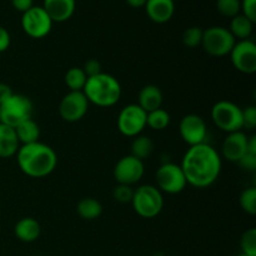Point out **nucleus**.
Here are the masks:
<instances>
[{
    "instance_id": "obj_1",
    "label": "nucleus",
    "mask_w": 256,
    "mask_h": 256,
    "mask_svg": "<svg viewBox=\"0 0 256 256\" xmlns=\"http://www.w3.org/2000/svg\"><path fill=\"white\" fill-rule=\"evenodd\" d=\"M182 169L186 184L204 189L214 184L222 172V159L216 150L209 144L194 145L185 152Z\"/></svg>"
},
{
    "instance_id": "obj_2",
    "label": "nucleus",
    "mask_w": 256,
    "mask_h": 256,
    "mask_svg": "<svg viewBox=\"0 0 256 256\" xmlns=\"http://www.w3.org/2000/svg\"><path fill=\"white\" fill-rule=\"evenodd\" d=\"M18 165L30 178H44L52 174L58 164L56 152L44 142H32L19 148Z\"/></svg>"
},
{
    "instance_id": "obj_3",
    "label": "nucleus",
    "mask_w": 256,
    "mask_h": 256,
    "mask_svg": "<svg viewBox=\"0 0 256 256\" xmlns=\"http://www.w3.org/2000/svg\"><path fill=\"white\" fill-rule=\"evenodd\" d=\"M82 92L88 102L102 108L112 106L122 96V86L116 78L102 72L95 76L88 78Z\"/></svg>"
},
{
    "instance_id": "obj_4",
    "label": "nucleus",
    "mask_w": 256,
    "mask_h": 256,
    "mask_svg": "<svg viewBox=\"0 0 256 256\" xmlns=\"http://www.w3.org/2000/svg\"><path fill=\"white\" fill-rule=\"evenodd\" d=\"M132 204L139 216L152 219L162 212L164 208V198L162 192L154 185H142L134 190Z\"/></svg>"
},
{
    "instance_id": "obj_5",
    "label": "nucleus",
    "mask_w": 256,
    "mask_h": 256,
    "mask_svg": "<svg viewBox=\"0 0 256 256\" xmlns=\"http://www.w3.org/2000/svg\"><path fill=\"white\" fill-rule=\"evenodd\" d=\"M32 102L25 95L12 94L6 102L0 104V122L12 129L25 120L32 119Z\"/></svg>"
},
{
    "instance_id": "obj_6",
    "label": "nucleus",
    "mask_w": 256,
    "mask_h": 256,
    "mask_svg": "<svg viewBox=\"0 0 256 256\" xmlns=\"http://www.w3.org/2000/svg\"><path fill=\"white\" fill-rule=\"evenodd\" d=\"M212 119L219 129L228 134L242 129V109L228 100L218 102L212 106Z\"/></svg>"
},
{
    "instance_id": "obj_7",
    "label": "nucleus",
    "mask_w": 256,
    "mask_h": 256,
    "mask_svg": "<svg viewBox=\"0 0 256 256\" xmlns=\"http://www.w3.org/2000/svg\"><path fill=\"white\" fill-rule=\"evenodd\" d=\"M236 39L229 29L222 26H212L202 32V46L212 56L229 55L234 48Z\"/></svg>"
},
{
    "instance_id": "obj_8",
    "label": "nucleus",
    "mask_w": 256,
    "mask_h": 256,
    "mask_svg": "<svg viewBox=\"0 0 256 256\" xmlns=\"http://www.w3.org/2000/svg\"><path fill=\"white\" fill-rule=\"evenodd\" d=\"M158 189L166 194H179L186 186V179L180 165L165 162L158 169L156 175Z\"/></svg>"
},
{
    "instance_id": "obj_9",
    "label": "nucleus",
    "mask_w": 256,
    "mask_h": 256,
    "mask_svg": "<svg viewBox=\"0 0 256 256\" xmlns=\"http://www.w3.org/2000/svg\"><path fill=\"white\" fill-rule=\"evenodd\" d=\"M22 30L34 39H42L46 36L52 26V20L42 6H32L28 12H22Z\"/></svg>"
},
{
    "instance_id": "obj_10",
    "label": "nucleus",
    "mask_w": 256,
    "mask_h": 256,
    "mask_svg": "<svg viewBox=\"0 0 256 256\" xmlns=\"http://www.w3.org/2000/svg\"><path fill=\"white\" fill-rule=\"evenodd\" d=\"M146 126V112L138 104L126 105L118 118V129L122 135L135 138Z\"/></svg>"
},
{
    "instance_id": "obj_11",
    "label": "nucleus",
    "mask_w": 256,
    "mask_h": 256,
    "mask_svg": "<svg viewBox=\"0 0 256 256\" xmlns=\"http://www.w3.org/2000/svg\"><path fill=\"white\" fill-rule=\"evenodd\" d=\"M232 62L236 70L244 74H254L256 72V45L246 39L235 42L230 52Z\"/></svg>"
},
{
    "instance_id": "obj_12",
    "label": "nucleus",
    "mask_w": 256,
    "mask_h": 256,
    "mask_svg": "<svg viewBox=\"0 0 256 256\" xmlns=\"http://www.w3.org/2000/svg\"><path fill=\"white\" fill-rule=\"evenodd\" d=\"M89 109V102L82 92H70L62 99L59 114L68 122H76L85 116Z\"/></svg>"
},
{
    "instance_id": "obj_13",
    "label": "nucleus",
    "mask_w": 256,
    "mask_h": 256,
    "mask_svg": "<svg viewBox=\"0 0 256 256\" xmlns=\"http://www.w3.org/2000/svg\"><path fill=\"white\" fill-rule=\"evenodd\" d=\"M145 168L142 160L136 159L132 155H126L122 156L115 165L114 178L118 184L132 186L142 180Z\"/></svg>"
},
{
    "instance_id": "obj_14",
    "label": "nucleus",
    "mask_w": 256,
    "mask_h": 256,
    "mask_svg": "<svg viewBox=\"0 0 256 256\" xmlns=\"http://www.w3.org/2000/svg\"><path fill=\"white\" fill-rule=\"evenodd\" d=\"M180 136L190 146L204 144L208 135L206 124L204 119L196 114L185 115L179 125Z\"/></svg>"
},
{
    "instance_id": "obj_15",
    "label": "nucleus",
    "mask_w": 256,
    "mask_h": 256,
    "mask_svg": "<svg viewBox=\"0 0 256 256\" xmlns=\"http://www.w3.org/2000/svg\"><path fill=\"white\" fill-rule=\"evenodd\" d=\"M248 138L249 136L242 130L228 134L222 146V152L225 159L232 162H239L246 154Z\"/></svg>"
},
{
    "instance_id": "obj_16",
    "label": "nucleus",
    "mask_w": 256,
    "mask_h": 256,
    "mask_svg": "<svg viewBox=\"0 0 256 256\" xmlns=\"http://www.w3.org/2000/svg\"><path fill=\"white\" fill-rule=\"evenodd\" d=\"M145 8L148 16L158 24L169 22L175 12L174 0H148Z\"/></svg>"
},
{
    "instance_id": "obj_17",
    "label": "nucleus",
    "mask_w": 256,
    "mask_h": 256,
    "mask_svg": "<svg viewBox=\"0 0 256 256\" xmlns=\"http://www.w3.org/2000/svg\"><path fill=\"white\" fill-rule=\"evenodd\" d=\"M44 10L52 22H62L72 16L75 12V0H44Z\"/></svg>"
},
{
    "instance_id": "obj_18",
    "label": "nucleus",
    "mask_w": 256,
    "mask_h": 256,
    "mask_svg": "<svg viewBox=\"0 0 256 256\" xmlns=\"http://www.w3.org/2000/svg\"><path fill=\"white\" fill-rule=\"evenodd\" d=\"M162 92L156 85H146L139 92V105L145 112H150L162 108Z\"/></svg>"
},
{
    "instance_id": "obj_19",
    "label": "nucleus",
    "mask_w": 256,
    "mask_h": 256,
    "mask_svg": "<svg viewBox=\"0 0 256 256\" xmlns=\"http://www.w3.org/2000/svg\"><path fill=\"white\" fill-rule=\"evenodd\" d=\"M15 236L24 242H32L40 236L42 228L40 224L32 218H22L15 224Z\"/></svg>"
},
{
    "instance_id": "obj_20",
    "label": "nucleus",
    "mask_w": 256,
    "mask_h": 256,
    "mask_svg": "<svg viewBox=\"0 0 256 256\" xmlns=\"http://www.w3.org/2000/svg\"><path fill=\"white\" fill-rule=\"evenodd\" d=\"M19 145L15 129L0 122V158H10L15 155L19 150Z\"/></svg>"
},
{
    "instance_id": "obj_21",
    "label": "nucleus",
    "mask_w": 256,
    "mask_h": 256,
    "mask_svg": "<svg viewBox=\"0 0 256 256\" xmlns=\"http://www.w3.org/2000/svg\"><path fill=\"white\" fill-rule=\"evenodd\" d=\"M15 132L19 142L22 145L32 144V142H39L40 138V128L32 119H28L22 122V124L15 128Z\"/></svg>"
},
{
    "instance_id": "obj_22",
    "label": "nucleus",
    "mask_w": 256,
    "mask_h": 256,
    "mask_svg": "<svg viewBox=\"0 0 256 256\" xmlns=\"http://www.w3.org/2000/svg\"><path fill=\"white\" fill-rule=\"evenodd\" d=\"M76 212L79 216L84 220H95L102 215V206L96 199L92 198H85L78 202Z\"/></svg>"
},
{
    "instance_id": "obj_23",
    "label": "nucleus",
    "mask_w": 256,
    "mask_h": 256,
    "mask_svg": "<svg viewBox=\"0 0 256 256\" xmlns=\"http://www.w3.org/2000/svg\"><path fill=\"white\" fill-rule=\"evenodd\" d=\"M252 26H254V22L252 20H249L242 14H239L236 16L232 18L229 30L235 39L238 38L240 40H246L252 35Z\"/></svg>"
},
{
    "instance_id": "obj_24",
    "label": "nucleus",
    "mask_w": 256,
    "mask_h": 256,
    "mask_svg": "<svg viewBox=\"0 0 256 256\" xmlns=\"http://www.w3.org/2000/svg\"><path fill=\"white\" fill-rule=\"evenodd\" d=\"M152 150H154V142H152V140L149 136H140V135H138L132 140V155L136 158V159L144 162L145 159H148L152 155Z\"/></svg>"
},
{
    "instance_id": "obj_25",
    "label": "nucleus",
    "mask_w": 256,
    "mask_h": 256,
    "mask_svg": "<svg viewBox=\"0 0 256 256\" xmlns=\"http://www.w3.org/2000/svg\"><path fill=\"white\" fill-rule=\"evenodd\" d=\"M86 80L88 76L85 75L82 68H72L65 74V84L70 92H82Z\"/></svg>"
},
{
    "instance_id": "obj_26",
    "label": "nucleus",
    "mask_w": 256,
    "mask_h": 256,
    "mask_svg": "<svg viewBox=\"0 0 256 256\" xmlns=\"http://www.w3.org/2000/svg\"><path fill=\"white\" fill-rule=\"evenodd\" d=\"M170 115L166 110L159 109L152 110L146 114V125L154 130H164L169 126Z\"/></svg>"
},
{
    "instance_id": "obj_27",
    "label": "nucleus",
    "mask_w": 256,
    "mask_h": 256,
    "mask_svg": "<svg viewBox=\"0 0 256 256\" xmlns=\"http://www.w3.org/2000/svg\"><path fill=\"white\" fill-rule=\"evenodd\" d=\"M240 206L246 214L255 215L256 214V188L252 186L245 189L240 194Z\"/></svg>"
},
{
    "instance_id": "obj_28",
    "label": "nucleus",
    "mask_w": 256,
    "mask_h": 256,
    "mask_svg": "<svg viewBox=\"0 0 256 256\" xmlns=\"http://www.w3.org/2000/svg\"><path fill=\"white\" fill-rule=\"evenodd\" d=\"M216 8L220 14L224 16L234 18L242 12V2L240 0H216Z\"/></svg>"
},
{
    "instance_id": "obj_29",
    "label": "nucleus",
    "mask_w": 256,
    "mask_h": 256,
    "mask_svg": "<svg viewBox=\"0 0 256 256\" xmlns=\"http://www.w3.org/2000/svg\"><path fill=\"white\" fill-rule=\"evenodd\" d=\"M242 252L250 256H256V229H249L240 239Z\"/></svg>"
},
{
    "instance_id": "obj_30",
    "label": "nucleus",
    "mask_w": 256,
    "mask_h": 256,
    "mask_svg": "<svg viewBox=\"0 0 256 256\" xmlns=\"http://www.w3.org/2000/svg\"><path fill=\"white\" fill-rule=\"evenodd\" d=\"M202 32H204V30L200 29L199 26L189 28L182 34V42L188 48L199 46V45H202Z\"/></svg>"
},
{
    "instance_id": "obj_31",
    "label": "nucleus",
    "mask_w": 256,
    "mask_h": 256,
    "mask_svg": "<svg viewBox=\"0 0 256 256\" xmlns=\"http://www.w3.org/2000/svg\"><path fill=\"white\" fill-rule=\"evenodd\" d=\"M132 195H134V190L132 189V186L129 185H122L119 184L112 192V196L116 202H122V204H128V202H132Z\"/></svg>"
},
{
    "instance_id": "obj_32",
    "label": "nucleus",
    "mask_w": 256,
    "mask_h": 256,
    "mask_svg": "<svg viewBox=\"0 0 256 256\" xmlns=\"http://www.w3.org/2000/svg\"><path fill=\"white\" fill-rule=\"evenodd\" d=\"M242 128L252 130L256 128V108L248 106L242 109Z\"/></svg>"
},
{
    "instance_id": "obj_33",
    "label": "nucleus",
    "mask_w": 256,
    "mask_h": 256,
    "mask_svg": "<svg viewBox=\"0 0 256 256\" xmlns=\"http://www.w3.org/2000/svg\"><path fill=\"white\" fill-rule=\"evenodd\" d=\"M242 12L244 16L252 20V22H256V0H242Z\"/></svg>"
},
{
    "instance_id": "obj_34",
    "label": "nucleus",
    "mask_w": 256,
    "mask_h": 256,
    "mask_svg": "<svg viewBox=\"0 0 256 256\" xmlns=\"http://www.w3.org/2000/svg\"><path fill=\"white\" fill-rule=\"evenodd\" d=\"M82 70H84L85 75H86L88 78L95 76V75H99L102 72V64H100L96 59L88 60V62L84 64Z\"/></svg>"
},
{
    "instance_id": "obj_35",
    "label": "nucleus",
    "mask_w": 256,
    "mask_h": 256,
    "mask_svg": "<svg viewBox=\"0 0 256 256\" xmlns=\"http://www.w3.org/2000/svg\"><path fill=\"white\" fill-rule=\"evenodd\" d=\"M238 164H239L240 168H242V169H244L245 172H255L256 170V155L246 152V154H245L244 156H242V159L238 162Z\"/></svg>"
},
{
    "instance_id": "obj_36",
    "label": "nucleus",
    "mask_w": 256,
    "mask_h": 256,
    "mask_svg": "<svg viewBox=\"0 0 256 256\" xmlns=\"http://www.w3.org/2000/svg\"><path fill=\"white\" fill-rule=\"evenodd\" d=\"M10 46V34L5 28L0 26V52H4Z\"/></svg>"
},
{
    "instance_id": "obj_37",
    "label": "nucleus",
    "mask_w": 256,
    "mask_h": 256,
    "mask_svg": "<svg viewBox=\"0 0 256 256\" xmlns=\"http://www.w3.org/2000/svg\"><path fill=\"white\" fill-rule=\"evenodd\" d=\"M12 4L18 12H28L30 8L34 6V5H32V0H12Z\"/></svg>"
},
{
    "instance_id": "obj_38",
    "label": "nucleus",
    "mask_w": 256,
    "mask_h": 256,
    "mask_svg": "<svg viewBox=\"0 0 256 256\" xmlns=\"http://www.w3.org/2000/svg\"><path fill=\"white\" fill-rule=\"evenodd\" d=\"M12 94H14V92H12V88H10L9 85L4 84V82H0V104L6 102Z\"/></svg>"
},
{
    "instance_id": "obj_39",
    "label": "nucleus",
    "mask_w": 256,
    "mask_h": 256,
    "mask_svg": "<svg viewBox=\"0 0 256 256\" xmlns=\"http://www.w3.org/2000/svg\"><path fill=\"white\" fill-rule=\"evenodd\" d=\"M246 152L249 154H255L256 155V136H250L248 138V149Z\"/></svg>"
},
{
    "instance_id": "obj_40",
    "label": "nucleus",
    "mask_w": 256,
    "mask_h": 256,
    "mask_svg": "<svg viewBox=\"0 0 256 256\" xmlns=\"http://www.w3.org/2000/svg\"><path fill=\"white\" fill-rule=\"evenodd\" d=\"M148 0H126L128 4L130 5L132 8H142V6H145V4H146Z\"/></svg>"
},
{
    "instance_id": "obj_41",
    "label": "nucleus",
    "mask_w": 256,
    "mask_h": 256,
    "mask_svg": "<svg viewBox=\"0 0 256 256\" xmlns=\"http://www.w3.org/2000/svg\"><path fill=\"white\" fill-rule=\"evenodd\" d=\"M238 256H250V255H246V254H244V252H242V254H239Z\"/></svg>"
}]
</instances>
